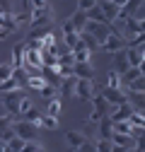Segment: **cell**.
Returning <instances> with one entry per match:
<instances>
[{
  "label": "cell",
  "mask_w": 145,
  "mask_h": 152,
  "mask_svg": "<svg viewBox=\"0 0 145 152\" xmlns=\"http://www.w3.org/2000/svg\"><path fill=\"white\" fill-rule=\"evenodd\" d=\"M56 22V12L51 5L41 7V10H31L29 12V29H39V27H53Z\"/></svg>",
  "instance_id": "1"
},
{
  "label": "cell",
  "mask_w": 145,
  "mask_h": 152,
  "mask_svg": "<svg viewBox=\"0 0 145 152\" xmlns=\"http://www.w3.org/2000/svg\"><path fill=\"white\" fill-rule=\"evenodd\" d=\"M36 128H39V126H34V123H29V121H22V118H15L12 126H10V130L15 133L17 138H22L24 142H27V140H36V133H39Z\"/></svg>",
  "instance_id": "2"
},
{
  "label": "cell",
  "mask_w": 145,
  "mask_h": 152,
  "mask_svg": "<svg viewBox=\"0 0 145 152\" xmlns=\"http://www.w3.org/2000/svg\"><path fill=\"white\" fill-rule=\"evenodd\" d=\"M24 97H27L24 89H15V92L3 94V106H5V111L20 118V104H22V99H24Z\"/></svg>",
  "instance_id": "3"
},
{
  "label": "cell",
  "mask_w": 145,
  "mask_h": 152,
  "mask_svg": "<svg viewBox=\"0 0 145 152\" xmlns=\"http://www.w3.org/2000/svg\"><path fill=\"white\" fill-rule=\"evenodd\" d=\"M85 31H87L89 36H94L97 44H99V41H104V39H106L109 34H114L116 29H114V24H104V22H92V20H87ZM116 34H119V31H116Z\"/></svg>",
  "instance_id": "4"
},
{
  "label": "cell",
  "mask_w": 145,
  "mask_h": 152,
  "mask_svg": "<svg viewBox=\"0 0 145 152\" xmlns=\"http://www.w3.org/2000/svg\"><path fill=\"white\" fill-rule=\"evenodd\" d=\"M99 48L102 51H106V53H119V51H126V39L121 34H109L104 41H99Z\"/></svg>",
  "instance_id": "5"
},
{
  "label": "cell",
  "mask_w": 145,
  "mask_h": 152,
  "mask_svg": "<svg viewBox=\"0 0 145 152\" xmlns=\"http://www.w3.org/2000/svg\"><path fill=\"white\" fill-rule=\"evenodd\" d=\"M22 68H24L27 72H31V70H41V68H44L41 51H34V48L27 46V51H24V61H22Z\"/></svg>",
  "instance_id": "6"
},
{
  "label": "cell",
  "mask_w": 145,
  "mask_h": 152,
  "mask_svg": "<svg viewBox=\"0 0 145 152\" xmlns=\"http://www.w3.org/2000/svg\"><path fill=\"white\" fill-rule=\"evenodd\" d=\"M63 46L68 48V51H72V48H75V44L80 41V31H75V27H72L70 24V20H68V17H65V20H63Z\"/></svg>",
  "instance_id": "7"
},
{
  "label": "cell",
  "mask_w": 145,
  "mask_h": 152,
  "mask_svg": "<svg viewBox=\"0 0 145 152\" xmlns=\"http://www.w3.org/2000/svg\"><path fill=\"white\" fill-rule=\"evenodd\" d=\"M92 94H94V80H82V77H78L72 97H78V99H82V102H89Z\"/></svg>",
  "instance_id": "8"
},
{
  "label": "cell",
  "mask_w": 145,
  "mask_h": 152,
  "mask_svg": "<svg viewBox=\"0 0 145 152\" xmlns=\"http://www.w3.org/2000/svg\"><path fill=\"white\" fill-rule=\"evenodd\" d=\"M99 94L106 99V104H109V106H121V104H126V92H123V89H111V87H104Z\"/></svg>",
  "instance_id": "9"
},
{
  "label": "cell",
  "mask_w": 145,
  "mask_h": 152,
  "mask_svg": "<svg viewBox=\"0 0 145 152\" xmlns=\"http://www.w3.org/2000/svg\"><path fill=\"white\" fill-rule=\"evenodd\" d=\"M97 7L102 10L104 20H106V24H114V22L119 20V7L111 3V0H97Z\"/></svg>",
  "instance_id": "10"
},
{
  "label": "cell",
  "mask_w": 145,
  "mask_h": 152,
  "mask_svg": "<svg viewBox=\"0 0 145 152\" xmlns=\"http://www.w3.org/2000/svg\"><path fill=\"white\" fill-rule=\"evenodd\" d=\"M123 53H126V61H128V68H143V63H145V51H143V46H138V48H126Z\"/></svg>",
  "instance_id": "11"
},
{
  "label": "cell",
  "mask_w": 145,
  "mask_h": 152,
  "mask_svg": "<svg viewBox=\"0 0 145 152\" xmlns=\"http://www.w3.org/2000/svg\"><path fill=\"white\" fill-rule=\"evenodd\" d=\"M72 75H75V77H82V80H92L94 77V68H92V63H72Z\"/></svg>",
  "instance_id": "12"
},
{
  "label": "cell",
  "mask_w": 145,
  "mask_h": 152,
  "mask_svg": "<svg viewBox=\"0 0 145 152\" xmlns=\"http://www.w3.org/2000/svg\"><path fill=\"white\" fill-rule=\"evenodd\" d=\"M87 140V135L82 130H68L65 133V142H68V150H78L82 142Z\"/></svg>",
  "instance_id": "13"
},
{
  "label": "cell",
  "mask_w": 145,
  "mask_h": 152,
  "mask_svg": "<svg viewBox=\"0 0 145 152\" xmlns=\"http://www.w3.org/2000/svg\"><path fill=\"white\" fill-rule=\"evenodd\" d=\"M138 10H143V0H128L121 10H119V20H126V17H133Z\"/></svg>",
  "instance_id": "14"
},
{
  "label": "cell",
  "mask_w": 145,
  "mask_h": 152,
  "mask_svg": "<svg viewBox=\"0 0 145 152\" xmlns=\"http://www.w3.org/2000/svg\"><path fill=\"white\" fill-rule=\"evenodd\" d=\"M75 82H78L75 75H70V77H63L61 85H58V97H70V94L75 92Z\"/></svg>",
  "instance_id": "15"
},
{
  "label": "cell",
  "mask_w": 145,
  "mask_h": 152,
  "mask_svg": "<svg viewBox=\"0 0 145 152\" xmlns=\"http://www.w3.org/2000/svg\"><path fill=\"white\" fill-rule=\"evenodd\" d=\"M68 20H70V24H72V27H75V31H80V34L85 31V24H87V15H85V12L75 10V15H70Z\"/></svg>",
  "instance_id": "16"
},
{
  "label": "cell",
  "mask_w": 145,
  "mask_h": 152,
  "mask_svg": "<svg viewBox=\"0 0 145 152\" xmlns=\"http://www.w3.org/2000/svg\"><path fill=\"white\" fill-rule=\"evenodd\" d=\"M111 70H116L119 75H123L126 70H128V61H126V53H123V51L114 53V65H111Z\"/></svg>",
  "instance_id": "17"
},
{
  "label": "cell",
  "mask_w": 145,
  "mask_h": 152,
  "mask_svg": "<svg viewBox=\"0 0 145 152\" xmlns=\"http://www.w3.org/2000/svg\"><path fill=\"white\" fill-rule=\"evenodd\" d=\"M89 102H92V106H94V111H99V113H104V116H106V113H109V104H106V99L102 97V94H92V97H89Z\"/></svg>",
  "instance_id": "18"
},
{
  "label": "cell",
  "mask_w": 145,
  "mask_h": 152,
  "mask_svg": "<svg viewBox=\"0 0 145 152\" xmlns=\"http://www.w3.org/2000/svg\"><path fill=\"white\" fill-rule=\"evenodd\" d=\"M24 51H27V44H15L12 46V58H15V68H22V61H24Z\"/></svg>",
  "instance_id": "19"
},
{
  "label": "cell",
  "mask_w": 145,
  "mask_h": 152,
  "mask_svg": "<svg viewBox=\"0 0 145 152\" xmlns=\"http://www.w3.org/2000/svg\"><path fill=\"white\" fill-rule=\"evenodd\" d=\"M106 87H111V89H121L123 87V80H121V75L116 70H109L106 72Z\"/></svg>",
  "instance_id": "20"
},
{
  "label": "cell",
  "mask_w": 145,
  "mask_h": 152,
  "mask_svg": "<svg viewBox=\"0 0 145 152\" xmlns=\"http://www.w3.org/2000/svg\"><path fill=\"white\" fill-rule=\"evenodd\" d=\"M22 121H29V123H34V126H39V121H41V111L36 109V106H31L29 111L22 113Z\"/></svg>",
  "instance_id": "21"
},
{
  "label": "cell",
  "mask_w": 145,
  "mask_h": 152,
  "mask_svg": "<svg viewBox=\"0 0 145 152\" xmlns=\"http://www.w3.org/2000/svg\"><path fill=\"white\" fill-rule=\"evenodd\" d=\"M12 77L20 82V87L22 89H27V80H29V72L24 70V68H12Z\"/></svg>",
  "instance_id": "22"
},
{
  "label": "cell",
  "mask_w": 145,
  "mask_h": 152,
  "mask_svg": "<svg viewBox=\"0 0 145 152\" xmlns=\"http://www.w3.org/2000/svg\"><path fill=\"white\" fill-rule=\"evenodd\" d=\"M39 126H41V128H48V130H56V128H58V116H48V113H41Z\"/></svg>",
  "instance_id": "23"
},
{
  "label": "cell",
  "mask_w": 145,
  "mask_h": 152,
  "mask_svg": "<svg viewBox=\"0 0 145 152\" xmlns=\"http://www.w3.org/2000/svg\"><path fill=\"white\" fill-rule=\"evenodd\" d=\"M15 89H22V87H20V82H17V80L12 77V75H10L7 80H3V82H0V92H3V94H7V92H15Z\"/></svg>",
  "instance_id": "24"
},
{
  "label": "cell",
  "mask_w": 145,
  "mask_h": 152,
  "mask_svg": "<svg viewBox=\"0 0 145 152\" xmlns=\"http://www.w3.org/2000/svg\"><path fill=\"white\" fill-rule=\"evenodd\" d=\"M80 41H82V44L87 46V51H89V53H94V51L99 48V44H97V39H94V36H89L87 31H82V34H80Z\"/></svg>",
  "instance_id": "25"
},
{
  "label": "cell",
  "mask_w": 145,
  "mask_h": 152,
  "mask_svg": "<svg viewBox=\"0 0 145 152\" xmlns=\"http://www.w3.org/2000/svg\"><path fill=\"white\" fill-rule=\"evenodd\" d=\"M111 133H114V130H111V121H109V118L104 116V118L99 121V138H106V140H111Z\"/></svg>",
  "instance_id": "26"
},
{
  "label": "cell",
  "mask_w": 145,
  "mask_h": 152,
  "mask_svg": "<svg viewBox=\"0 0 145 152\" xmlns=\"http://www.w3.org/2000/svg\"><path fill=\"white\" fill-rule=\"evenodd\" d=\"M5 147H7V152H22L24 140H22V138H17V135H12V138L5 142Z\"/></svg>",
  "instance_id": "27"
},
{
  "label": "cell",
  "mask_w": 145,
  "mask_h": 152,
  "mask_svg": "<svg viewBox=\"0 0 145 152\" xmlns=\"http://www.w3.org/2000/svg\"><path fill=\"white\" fill-rule=\"evenodd\" d=\"M128 92H143L145 94V77H135V80H128L126 82Z\"/></svg>",
  "instance_id": "28"
},
{
  "label": "cell",
  "mask_w": 145,
  "mask_h": 152,
  "mask_svg": "<svg viewBox=\"0 0 145 152\" xmlns=\"http://www.w3.org/2000/svg\"><path fill=\"white\" fill-rule=\"evenodd\" d=\"M61 109H63L61 97H56V99H48V109H46V113H48V116H58V113H61Z\"/></svg>",
  "instance_id": "29"
},
{
  "label": "cell",
  "mask_w": 145,
  "mask_h": 152,
  "mask_svg": "<svg viewBox=\"0 0 145 152\" xmlns=\"http://www.w3.org/2000/svg\"><path fill=\"white\" fill-rule=\"evenodd\" d=\"M135 77H145L143 75V68H128L123 75H121V80L123 82H128V80H135Z\"/></svg>",
  "instance_id": "30"
},
{
  "label": "cell",
  "mask_w": 145,
  "mask_h": 152,
  "mask_svg": "<svg viewBox=\"0 0 145 152\" xmlns=\"http://www.w3.org/2000/svg\"><path fill=\"white\" fill-rule=\"evenodd\" d=\"M39 94L48 102V99H56V97H58V89H56V87H51V85H44V87L39 89Z\"/></svg>",
  "instance_id": "31"
},
{
  "label": "cell",
  "mask_w": 145,
  "mask_h": 152,
  "mask_svg": "<svg viewBox=\"0 0 145 152\" xmlns=\"http://www.w3.org/2000/svg\"><path fill=\"white\" fill-rule=\"evenodd\" d=\"M22 152H44V147H41L39 140H27L24 147H22Z\"/></svg>",
  "instance_id": "32"
},
{
  "label": "cell",
  "mask_w": 145,
  "mask_h": 152,
  "mask_svg": "<svg viewBox=\"0 0 145 152\" xmlns=\"http://www.w3.org/2000/svg\"><path fill=\"white\" fill-rule=\"evenodd\" d=\"M111 130H114V133H126V135H128L131 123H128V121H116V123H111Z\"/></svg>",
  "instance_id": "33"
},
{
  "label": "cell",
  "mask_w": 145,
  "mask_h": 152,
  "mask_svg": "<svg viewBox=\"0 0 145 152\" xmlns=\"http://www.w3.org/2000/svg\"><path fill=\"white\" fill-rule=\"evenodd\" d=\"M128 123H131V126H145V116H143V111H133L131 116H128Z\"/></svg>",
  "instance_id": "34"
},
{
  "label": "cell",
  "mask_w": 145,
  "mask_h": 152,
  "mask_svg": "<svg viewBox=\"0 0 145 152\" xmlns=\"http://www.w3.org/2000/svg\"><path fill=\"white\" fill-rule=\"evenodd\" d=\"M94 152H111V140L99 138V140H97V145H94Z\"/></svg>",
  "instance_id": "35"
},
{
  "label": "cell",
  "mask_w": 145,
  "mask_h": 152,
  "mask_svg": "<svg viewBox=\"0 0 145 152\" xmlns=\"http://www.w3.org/2000/svg\"><path fill=\"white\" fill-rule=\"evenodd\" d=\"M15 118H17V116H12V113H7V111H5L3 116H0V130H7V128L12 126V121H15Z\"/></svg>",
  "instance_id": "36"
},
{
  "label": "cell",
  "mask_w": 145,
  "mask_h": 152,
  "mask_svg": "<svg viewBox=\"0 0 145 152\" xmlns=\"http://www.w3.org/2000/svg\"><path fill=\"white\" fill-rule=\"evenodd\" d=\"M143 41H145V34H138V36H131V39L126 41V48H138V46H143Z\"/></svg>",
  "instance_id": "37"
},
{
  "label": "cell",
  "mask_w": 145,
  "mask_h": 152,
  "mask_svg": "<svg viewBox=\"0 0 145 152\" xmlns=\"http://www.w3.org/2000/svg\"><path fill=\"white\" fill-rule=\"evenodd\" d=\"M44 85H46L44 77H29V80H27V89H36V92H39Z\"/></svg>",
  "instance_id": "38"
},
{
  "label": "cell",
  "mask_w": 145,
  "mask_h": 152,
  "mask_svg": "<svg viewBox=\"0 0 145 152\" xmlns=\"http://www.w3.org/2000/svg\"><path fill=\"white\" fill-rule=\"evenodd\" d=\"M12 63H0V82H3V80H7L10 77V75H12Z\"/></svg>",
  "instance_id": "39"
},
{
  "label": "cell",
  "mask_w": 145,
  "mask_h": 152,
  "mask_svg": "<svg viewBox=\"0 0 145 152\" xmlns=\"http://www.w3.org/2000/svg\"><path fill=\"white\" fill-rule=\"evenodd\" d=\"M102 118H104V113H99V111H94V109H92V111H89V116H87V121H85V126H92V123H99Z\"/></svg>",
  "instance_id": "40"
},
{
  "label": "cell",
  "mask_w": 145,
  "mask_h": 152,
  "mask_svg": "<svg viewBox=\"0 0 145 152\" xmlns=\"http://www.w3.org/2000/svg\"><path fill=\"white\" fill-rule=\"evenodd\" d=\"M97 5V0H78V10L80 12H87V10H92Z\"/></svg>",
  "instance_id": "41"
},
{
  "label": "cell",
  "mask_w": 145,
  "mask_h": 152,
  "mask_svg": "<svg viewBox=\"0 0 145 152\" xmlns=\"http://www.w3.org/2000/svg\"><path fill=\"white\" fill-rule=\"evenodd\" d=\"M78 152H94V145L92 142H89V140H85L80 147H78Z\"/></svg>",
  "instance_id": "42"
},
{
  "label": "cell",
  "mask_w": 145,
  "mask_h": 152,
  "mask_svg": "<svg viewBox=\"0 0 145 152\" xmlns=\"http://www.w3.org/2000/svg\"><path fill=\"white\" fill-rule=\"evenodd\" d=\"M29 109H31V102L24 97V99H22V104H20V118H22V113H24V111H29Z\"/></svg>",
  "instance_id": "43"
},
{
  "label": "cell",
  "mask_w": 145,
  "mask_h": 152,
  "mask_svg": "<svg viewBox=\"0 0 145 152\" xmlns=\"http://www.w3.org/2000/svg\"><path fill=\"white\" fill-rule=\"evenodd\" d=\"M111 3H114V5H116V7H119V10H121V7H123V5H126V3H128V0H111Z\"/></svg>",
  "instance_id": "44"
},
{
  "label": "cell",
  "mask_w": 145,
  "mask_h": 152,
  "mask_svg": "<svg viewBox=\"0 0 145 152\" xmlns=\"http://www.w3.org/2000/svg\"><path fill=\"white\" fill-rule=\"evenodd\" d=\"M111 152H126V150H123V147H119V145H114V142H111Z\"/></svg>",
  "instance_id": "45"
},
{
  "label": "cell",
  "mask_w": 145,
  "mask_h": 152,
  "mask_svg": "<svg viewBox=\"0 0 145 152\" xmlns=\"http://www.w3.org/2000/svg\"><path fill=\"white\" fill-rule=\"evenodd\" d=\"M0 5H3L5 10H12V7H10V0H0Z\"/></svg>",
  "instance_id": "46"
},
{
  "label": "cell",
  "mask_w": 145,
  "mask_h": 152,
  "mask_svg": "<svg viewBox=\"0 0 145 152\" xmlns=\"http://www.w3.org/2000/svg\"><path fill=\"white\" fill-rule=\"evenodd\" d=\"M5 36H7V31H5V29H0V39H5Z\"/></svg>",
  "instance_id": "47"
},
{
  "label": "cell",
  "mask_w": 145,
  "mask_h": 152,
  "mask_svg": "<svg viewBox=\"0 0 145 152\" xmlns=\"http://www.w3.org/2000/svg\"><path fill=\"white\" fill-rule=\"evenodd\" d=\"M126 152H138V150H133V147H131V150H126Z\"/></svg>",
  "instance_id": "48"
},
{
  "label": "cell",
  "mask_w": 145,
  "mask_h": 152,
  "mask_svg": "<svg viewBox=\"0 0 145 152\" xmlns=\"http://www.w3.org/2000/svg\"><path fill=\"white\" fill-rule=\"evenodd\" d=\"M65 152H78V150H65Z\"/></svg>",
  "instance_id": "49"
}]
</instances>
